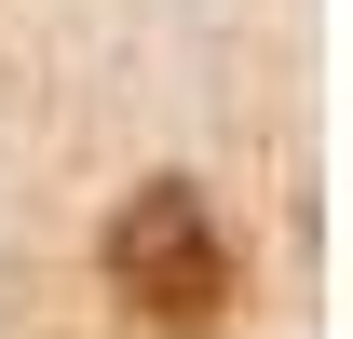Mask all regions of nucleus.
<instances>
[{
    "mask_svg": "<svg viewBox=\"0 0 353 339\" xmlns=\"http://www.w3.org/2000/svg\"><path fill=\"white\" fill-rule=\"evenodd\" d=\"M109 285H123L150 326H218L231 312V245H218V217H204V190L150 176V190L109 217Z\"/></svg>",
    "mask_w": 353,
    "mask_h": 339,
    "instance_id": "f257e3e1",
    "label": "nucleus"
}]
</instances>
